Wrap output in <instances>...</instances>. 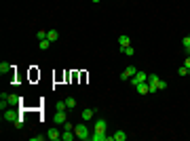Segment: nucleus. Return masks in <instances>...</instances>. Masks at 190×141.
<instances>
[{
  "instance_id": "nucleus-1",
  "label": "nucleus",
  "mask_w": 190,
  "mask_h": 141,
  "mask_svg": "<svg viewBox=\"0 0 190 141\" xmlns=\"http://www.w3.org/2000/svg\"><path fill=\"white\" fill-rule=\"evenodd\" d=\"M74 133H76V137H78V139H83V141H89V139H91L87 124H76V126H74Z\"/></svg>"
},
{
  "instance_id": "nucleus-2",
  "label": "nucleus",
  "mask_w": 190,
  "mask_h": 141,
  "mask_svg": "<svg viewBox=\"0 0 190 141\" xmlns=\"http://www.w3.org/2000/svg\"><path fill=\"white\" fill-rule=\"evenodd\" d=\"M129 82L133 84V86H135V84H140V82H148V74L142 72V70H137V72H135V76L129 78Z\"/></svg>"
},
{
  "instance_id": "nucleus-3",
  "label": "nucleus",
  "mask_w": 190,
  "mask_h": 141,
  "mask_svg": "<svg viewBox=\"0 0 190 141\" xmlns=\"http://www.w3.org/2000/svg\"><path fill=\"white\" fill-rule=\"evenodd\" d=\"M135 72H137L135 65H127V70L120 74V80H129V78H133V76H135Z\"/></svg>"
},
{
  "instance_id": "nucleus-4",
  "label": "nucleus",
  "mask_w": 190,
  "mask_h": 141,
  "mask_svg": "<svg viewBox=\"0 0 190 141\" xmlns=\"http://www.w3.org/2000/svg\"><path fill=\"white\" fill-rule=\"evenodd\" d=\"M91 139L93 141H110L112 137H108L106 133H99V131H93V135H91Z\"/></svg>"
},
{
  "instance_id": "nucleus-5",
  "label": "nucleus",
  "mask_w": 190,
  "mask_h": 141,
  "mask_svg": "<svg viewBox=\"0 0 190 141\" xmlns=\"http://www.w3.org/2000/svg\"><path fill=\"white\" fill-rule=\"evenodd\" d=\"M106 129H108V124H106V120H95V124H93V131H99V133H106Z\"/></svg>"
},
{
  "instance_id": "nucleus-6",
  "label": "nucleus",
  "mask_w": 190,
  "mask_h": 141,
  "mask_svg": "<svg viewBox=\"0 0 190 141\" xmlns=\"http://www.w3.org/2000/svg\"><path fill=\"white\" fill-rule=\"evenodd\" d=\"M135 91L140 95H148L150 93V86H148V82H140V84H135Z\"/></svg>"
},
{
  "instance_id": "nucleus-7",
  "label": "nucleus",
  "mask_w": 190,
  "mask_h": 141,
  "mask_svg": "<svg viewBox=\"0 0 190 141\" xmlns=\"http://www.w3.org/2000/svg\"><path fill=\"white\" fill-rule=\"evenodd\" d=\"M119 44H120V48L129 47V44H131V38H129L127 34H120V36H119Z\"/></svg>"
},
{
  "instance_id": "nucleus-8",
  "label": "nucleus",
  "mask_w": 190,
  "mask_h": 141,
  "mask_svg": "<svg viewBox=\"0 0 190 141\" xmlns=\"http://www.w3.org/2000/svg\"><path fill=\"white\" fill-rule=\"evenodd\" d=\"M47 139H51V141H57V139H61V133L57 129H51L47 133Z\"/></svg>"
},
{
  "instance_id": "nucleus-9",
  "label": "nucleus",
  "mask_w": 190,
  "mask_h": 141,
  "mask_svg": "<svg viewBox=\"0 0 190 141\" xmlns=\"http://www.w3.org/2000/svg\"><path fill=\"white\" fill-rule=\"evenodd\" d=\"M17 118H19V116H17L13 110H4V120H6V122H15Z\"/></svg>"
},
{
  "instance_id": "nucleus-10",
  "label": "nucleus",
  "mask_w": 190,
  "mask_h": 141,
  "mask_svg": "<svg viewBox=\"0 0 190 141\" xmlns=\"http://www.w3.org/2000/svg\"><path fill=\"white\" fill-rule=\"evenodd\" d=\"M93 116H95V110H89V107H87V110H83V114H80V118H83L84 122H89Z\"/></svg>"
},
{
  "instance_id": "nucleus-11",
  "label": "nucleus",
  "mask_w": 190,
  "mask_h": 141,
  "mask_svg": "<svg viewBox=\"0 0 190 141\" xmlns=\"http://www.w3.org/2000/svg\"><path fill=\"white\" fill-rule=\"evenodd\" d=\"M47 40L57 42V40H59V32H57V30H49V32H47Z\"/></svg>"
},
{
  "instance_id": "nucleus-12",
  "label": "nucleus",
  "mask_w": 190,
  "mask_h": 141,
  "mask_svg": "<svg viewBox=\"0 0 190 141\" xmlns=\"http://www.w3.org/2000/svg\"><path fill=\"white\" fill-rule=\"evenodd\" d=\"M68 118H66V112H55V124H63Z\"/></svg>"
},
{
  "instance_id": "nucleus-13",
  "label": "nucleus",
  "mask_w": 190,
  "mask_h": 141,
  "mask_svg": "<svg viewBox=\"0 0 190 141\" xmlns=\"http://www.w3.org/2000/svg\"><path fill=\"white\" fill-rule=\"evenodd\" d=\"M11 63H6V61H2V63H0V74H2V76H4V74H9V72H11Z\"/></svg>"
},
{
  "instance_id": "nucleus-14",
  "label": "nucleus",
  "mask_w": 190,
  "mask_h": 141,
  "mask_svg": "<svg viewBox=\"0 0 190 141\" xmlns=\"http://www.w3.org/2000/svg\"><path fill=\"white\" fill-rule=\"evenodd\" d=\"M125 139H127V135H125L123 131H116V133L112 135V141H125Z\"/></svg>"
},
{
  "instance_id": "nucleus-15",
  "label": "nucleus",
  "mask_w": 190,
  "mask_h": 141,
  "mask_svg": "<svg viewBox=\"0 0 190 141\" xmlns=\"http://www.w3.org/2000/svg\"><path fill=\"white\" fill-rule=\"evenodd\" d=\"M51 44H53V42H51V40H47V38H45V40H38V47H40V51H47Z\"/></svg>"
},
{
  "instance_id": "nucleus-16",
  "label": "nucleus",
  "mask_w": 190,
  "mask_h": 141,
  "mask_svg": "<svg viewBox=\"0 0 190 141\" xmlns=\"http://www.w3.org/2000/svg\"><path fill=\"white\" fill-rule=\"evenodd\" d=\"M74 137H76V133L72 135V131H63V133H61V139H63V141H72Z\"/></svg>"
},
{
  "instance_id": "nucleus-17",
  "label": "nucleus",
  "mask_w": 190,
  "mask_h": 141,
  "mask_svg": "<svg viewBox=\"0 0 190 141\" xmlns=\"http://www.w3.org/2000/svg\"><path fill=\"white\" fill-rule=\"evenodd\" d=\"M158 80H161V78H158L156 74H148V84H158Z\"/></svg>"
},
{
  "instance_id": "nucleus-18",
  "label": "nucleus",
  "mask_w": 190,
  "mask_h": 141,
  "mask_svg": "<svg viewBox=\"0 0 190 141\" xmlns=\"http://www.w3.org/2000/svg\"><path fill=\"white\" fill-rule=\"evenodd\" d=\"M66 106H68V110H74V107H76V99H74V97H68V99H66Z\"/></svg>"
},
{
  "instance_id": "nucleus-19",
  "label": "nucleus",
  "mask_w": 190,
  "mask_h": 141,
  "mask_svg": "<svg viewBox=\"0 0 190 141\" xmlns=\"http://www.w3.org/2000/svg\"><path fill=\"white\" fill-rule=\"evenodd\" d=\"M66 101H57V103H55V112H66Z\"/></svg>"
},
{
  "instance_id": "nucleus-20",
  "label": "nucleus",
  "mask_w": 190,
  "mask_h": 141,
  "mask_svg": "<svg viewBox=\"0 0 190 141\" xmlns=\"http://www.w3.org/2000/svg\"><path fill=\"white\" fill-rule=\"evenodd\" d=\"M6 101H9V103H13V106H17V103H19L21 99H19L17 95H9V97H6Z\"/></svg>"
},
{
  "instance_id": "nucleus-21",
  "label": "nucleus",
  "mask_w": 190,
  "mask_h": 141,
  "mask_svg": "<svg viewBox=\"0 0 190 141\" xmlns=\"http://www.w3.org/2000/svg\"><path fill=\"white\" fill-rule=\"evenodd\" d=\"M120 51H123V53H125V55H127V57H131V55H133V53H135V48L131 47V44H129V47H125V48H120Z\"/></svg>"
},
{
  "instance_id": "nucleus-22",
  "label": "nucleus",
  "mask_w": 190,
  "mask_h": 141,
  "mask_svg": "<svg viewBox=\"0 0 190 141\" xmlns=\"http://www.w3.org/2000/svg\"><path fill=\"white\" fill-rule=\"evenodd\" d=\"M36 38H38V40H45V38H47V32H45V30H38Z\"/></svg>"
},
{
  "instance_id": "nucleus-23",
  "label": "nucleus",
  "mask_w": 190,
  "mask_h": 141,
  "mask_svg": "<svg viewBox=\"0 0 190 141\" xmlns=\"http://www.w3.org/2000/svg\"><path fill=\"white\" fill-rule=\"evenodd\" d=\"M15 129H24V118H17V120H15Z\"/></svg>"
},
{
  "instance_id": "nucleus-24",
  "label": "nucleus",
  "mask_w": 190,
  "mask_h": 141,
  "mask_svg": "<svg viewBox=\"0 0 190 141\" xmlns=\"http://www.w3.org/2000/svg\"><path fill=\"white\" fill-rule=\"evenodd\" d=\"M63 131H74V126H72L70 120H66V122H63Z\"/></svg>"
},
{
  "instance_id": "nucleus-25",
  "label": "nucleus",
  "mask_w": 190,
  "mask_h": 141,
  "mask_svg": "<svg viewBox=\"0 0 190 141\" xmlns=\"http://www.w3.org/2000/svg\"><path fill=\"white\" fill-rule=\"evenodd\" d=\"M182 44H184V48H186V51H188V48H190V38H188V36H186V38L182 40Z\"/></svg>"
},
{
  "instance_id": "nucleus-26",
  "label": "nucleus",
  "mask_w": 190,
  "mask_h": 141,
  "mask_svg": "<svg viewBox=\"0 0 190 141\" xmlns=\"http://www.w3.org/2000/svg\"><path fill=\"white\" fill-rule=\"evenodd\" d=\"M178 74H179V76H186V74H188V68H186V65H184V68H179Z\"/></svg>"
},
{
  "instance_id": "nucleus-27",
  "label": "nucleus",
  "mask_w": 190,
  "mask_h": 141,
  "mask_svg": "<svg viewBox=\"0 0 190 141\" xmlns=\"http://www.w3.org/2000/svg\"><path fill=\"white\" fill-rule=\"evenodd\" d=\"M163 89H167V82L165 80H158V91H163Z\"/></svg>"
},
{
  "instance_id": "nucleus-28",
  "label": "nucleus",
  "mask_w": 190,
  "mask_h": 141,
  "mask_svg": "<svg viewBox=\"0 0 190 141\" xmlns=\"http://www.w3.org/2000/svg\"><path fill=\"white\" fill-rule=\"evenodd\" d=\"M184 65H186V68H190V55L186 57V61H184Z\"/></svg>"
},
{
  "instance_id": "nucleus-29",
  "label": "nucleus",
  "mask_w": 190,
  "mask_h": 141,
  "mask_svg": "<svg viewBox=\"0 0 190 141\" xmlns=\"http://www.w3.org/2000/svg\"><path fill=\"white\" fill-rule=\"evenodd\" d=\"M91 2H101V0H91Z\"/></svg>"
},
{
  "instance_id": "nucleus-30",
  "label": "nucleus",
  "mask_w": 190,
  "mask_h": 141,
  "mask_svg": "<svg viewBox=\"0 0 190 141\" xmlns=\"http://www.w3.org/2000/svg\"><path fill=\"white\" fill-rule=\"evenodd\" d=\"M188 55H190V48H188Z\"/></svg>"
},
{
  "instance_id": "nucleus-31",
  "label": "nucleus",
  "mask_w": 190,
  "mask_h": 141,
  "mask_svg": "<svg viewBox=\"0 0 190 141\" xmlns=\"http://www.w3.org/2000/svg\"><path fill=\"white\" fill-rule=\"evenodd\" d=\"M188 38H190V36H188Z\"/></svg>"
}]
</instances>
